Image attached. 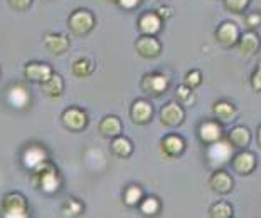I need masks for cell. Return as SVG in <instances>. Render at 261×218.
<instances>
[{
	"label": "cell",
	"instance_id": "1",
	"mask_svg": "<svg viewBox=\"0 0 261 218\" xmlns=\"http://www.w3.org/2000/svg\"><path fill=\"white\" fill-rule=\"evenodd\" d=\"M34 181L44 193H56L61 184V176L51 161L46 160L34 168Z\"/></svg>",
	"mask_w": 261,
	"mask_h": 218
},
{
	"label": "cell",
	"instance_id": "2",
	"mask_svg": "<svg viewBox=\"0 0 261 218\" xmlns=\"http://www.w3.org/2000/svg\"><path fill=\"white\" fill-rule=\"evenodd\" d=\"M0 215L4 218H27L29 216V205L24 195L12 192L5 195L0 205Z\"/></svg>",
	"mask_w": 261,
	"mask_h": 218
},
{
	"label": "cell",
	"instance_id": "3",
	"mask_svg": "<svg viewBox=\"0 0 261 218\" xmlns=\"http://www.w3.org/2000/svg\"><path fill=\"white\" fill-rule=\"evenodd\" d=\"M94 24H96V19H94L91 10H86V9L74 10L68 19L69 30L77 37L88 36V34L94 29Z\"/></svg>",
	"mask_w": 261,
	"mask_h": 218
},
{
	"label": "cell",
	"instance_id": "4",
	"mask_svg": "<svg viewBox=\"0 0 261 218\" xmlns=\"http://www.w3.org/2000/svg\"><path fill=\"white\" fill-rule=\"evenodd\" d=\"M63 119V124L66 130L73 131V133H81L85 128L88 126V114L85 109L76 108V106H71L63 113L61 116Z\"/></svg>",
	"mask_w": 261,
	"mask_h": 218
},
{
	"label": "cell",
	"instance_id": "5",
	"mask_svg": "<svg viewBox=\"0 0 261 218\" xmlns=\"http://www.w3.org/2000/svg\"><path fill=\"white\" fill-rule=\"evenodd\" d=\"M167 87H169V77L165 74H160V72H150V74L143 76L142 79V89L148 96L157 98L167 91Z\"/></svg>",
	"mask_w": 261,
	"mask_h": 218
},
{
	"label": "cell",
	"instance_id": "6",
	"mask_svg": "<svg viewBox=\"0 0 261 218\" xmlns=\"http://www.w3.org/2000/svg\"><path fill=\"white\" fill-rule=\"evenodd\" d=\"M51 74H53L51 66L46 64V63H36V60H32V63H29L24 67L25 79L31 81V82L41 84L46 79H49V76H51Z\"/></svg>",
	"mask_w": 261,
	"mask_h": 218
},
{
	"label": "cell",
	"instance_id": "7",
	"mask_svg": "<svg viewBox=\"0 0 261 218\" xmlns=\"http://www.w3.org/2000/svg\"><path fill=\"white\" fill-rule=\"evenodd\" d=\"M153 116V108L152 104L145 99H137L133 101L130 108V117L135 124H147Z\"/></svg>",
	"mask_w": 261,
	"mask_h": 218
},
{
	"label": "cell",
	"instance_id": "8",
	"mask_svg": "<svg viewBox=\"0 0 261 218\" xmlns=\"http://www.w3.org/2000/svg\"><path fill=\"white\" fill-rule=\"evenodd\" d=\"M182 121H184V109L180 108V104L169 103L160 111V122H162L164 126L175 128L182 124Z\"/></svg>",
	"mask_w": 261,
	"mask_h": 218
},
{
	"label": "cell",
	"instance_id": "9",
	"mask_svg": "<svg viewBox=\"0 0 261 218\" xmlns=\"http://www.w3.org/2000/svg\"><path fill=\"white\" fill-rule=\"evenodd\" d=\"M207 156L213 165H224L231 160L232 156V144L227 141H216L213 143V146L209 148Z\"/></svg>",
	"mask_w": 261,
	"mask_h": 218
},
{
	"label": "cell",
	"instance_id": "10",
	"mask_svg": "<svg viewBox=\"0 0 261 218\" xmlns=\"http://www.w3.org/2000/svg\"><path fill=\"white\" fill-rule=\"evenodd\" d=\"M135 49H137V52L142 55V57L153 59V57H157V55L160 54L162 46H160V42L153 36H142L135 42Z\"/></svg>",
	"mask_w": 261,
	"mask_h": 218
},
{
	"label": "cell",
	"instance_id": "11",
	"mask_svg": "<svg viewBox=\"0 0 261 218\" xmlns=\"http://www.w3.org/2000/svg\"><path fill=\"white\" fill-rule=\"evenodd\" d=\"M44 47L53 55H63L69 49V39L64 34H47L44 36Z\"/></svg>",
	"mask_w": 261,
	"mask_h": 218
},
{
	"label": "cell",
	"instance_id": "12",
	"mask_svg": "<svg viewBox=\"0 0 261 218\" xmlns=\"http://www.w3.org/2000/svg\"><path fill=\"white\" fill-rule=\"evenodd\" d=\"M123 131V124H121L118 116H105L98 124V133L101 134L103 138L113 139L115 136H118Z\"/></svg>",
	"mask_w": 261,
	"mask_h": 218
},
{
	"label": "cell",
	"instance_id": "13",
	"mask_svg": "<svg viewBox=\"0 0 261 218\" xmlns=\"http://www.w3.org/2000/svg\"><path fill=\"white\" fill-rule=\"evenodd\" d=\"M184 148H186L184 139L175 136V134H169V136H165L162 141H160V151H162L167 158H177V156H180Z\"/></svg>",
	"mask_w": 261,
	"mask_h": 218
},
{
	"label": "cell",
	"instance_id": "14",
	"mask_svg": "<svg viewBox=\"0 0 261 218\" xmlns=\"http://www.w3.org/2000/svg\"><path fill=\"white\" fill-rule=\"evenodd\" d=\"M138 29L143 36H155L162 29V19L155 12H145L138 19Z\"/></svg>",
	"mask_w": 261,
	"mask_h": 218
},
{
	"label": "cell",
	"instance_id": "15",
	"mask_svg": "<svg viewBox=\"0 0 261 218\" xmlns=\"http://www.w3.org/2000/svg\"><path fill=\"white\" fill-rule=\"evenodd\" d=\"M41 91L49 98H59L64 92V81L56 72L49 76V79L41 82Z\"/></svg>",
	"mask_w": 261,
	"mask_h": 218
},
{
	"label": "cell",
	"instance_id": "16",
	"mask_svg": "<svg viewBox=\"0 0 261 218\" xmlns=\"http://www.w3.org/2000/svg\"><path fill=\"white\" fill-rule=\"evenodd\" d=\"M216 37L226 47L234 46L238 42V27L234 24H231V22H224V24H221L218 32H216Z\"/></svg>",
	"mask_w": 261,
	"mask_h": 218
},
{
	"label": "cell",
	"instance_id": "17",
	"mask_svg": "<svg viewBox=\"0 0 261 218\" xmlns=\"http://www.w3.org/2000/svg\"><path fill=\"white\" fill-rule=\"evenodd\" d=\"M199 136L204 143L213 144L221 139V126L216 121H204L199 128Z\"/></svg>",
	"mask_w": 261,
	"mask_h": 218
},
{
	"label": "cell",
	"instance_id": "18",
	"mask_svg": "<svg viewBox=\"0 0 261 218\" xmlns=\"http://www.w3.org/2000/svg\"><path fill=\"white\" fill-rule=\"evenodd\" d=\"M209 184H211V188H213L216 193L224 195V193L231 192L232 180H231V176L227 175L226 171H216L214 175H213V178H211Z\"/></svg>",
	"mask_w": 261,
	"mask_h": 218
},
{
	"label": "cell",
	"instance_id": "19",
	"mask_svg": "<svg viewBox=\"0 0 261 218\" xmlns=\"http://www.w3.org/2000/svg\"><path fill=\"white\" fill-rule=\"evenodd\" d=\"M254 166H256V160H254V156L251 153H240L232 160V168L238 173H241V175L251 173L254 170Z\"/></svg>",
	"mask_w": 261,
	"mask_h": 218
},
{
	"label": "cell",
	"instance_id": "20",
	"mask_svg": "<svg viewBox=\"0 0 261 218\" xmlns=\"http://www.w3.org/2000/svg\"><path fill=\"white\" fill-rule=\"evenodd\" d=\"M112 153L115 156H118V158H128V156L132 154L133 151V144L130 139H126L125 136H121V134H118V136H115L112 139Z\"/></svg>",
	"mask_w": 261,
	"mask_h": 218
},
{
	"label": "cell",
	"instance_id": "21",
	"mask_svg": "<svg viewBox=\"0 0 261 218\" xmlns=\"http://www.w3.org/2000/svg\"><path fill=\"white\" fill-rule=\"evenodd\" d=\"M93 71H94V64L88 57L76 59L73 66H71V72H73V76H76L77 79H86L88 76L93 74Z\"/></svg>",
	"mask_w": 261,
	"mask_h": 218
},
{
	"label": "cell",
	"instance_id": "22",
	"mask_svg": "<svg viewBox=\"0 0 261 218\" xmlns=\"http://www.w3.org/2000/svg\"><path fill=\"white\" fill-rule=\"evenodd\" d=\"M61 211H63V216H68V218L80 216V215H83V211H85V205H83L77 198L68 197L64 200L63 206H61Z\"/></svg>",
	"mask_w": 261,
	"mask_h": 218
},
{
	"label": "cell",
	"instance_id": "23",
	"mask_svg": "<svg viewBox=\"0 0 261 218\" xmlns=\"http://www.w3.org/2000/svg\"><path fill=\"white\" fill-rule=\"evenodd\" d=\"M9 103L14 106V108H24V106L29 103V94H27L25 87L22 86H14L9 91Z\"/></svg>",
	"mask_w": 261,
	"mask_h": 218
},
{
	"label": "cell",
	"instance_id": "24",
	"mask_svg": "<svg viewBox=\"0 0 261 218\" xmlns=\"http://www.w3.org/2000/svg\"><path fill=\"white\" fill-rule=\"evenodd\" d=\"M214 114L218 116L219 121L231 122L236 117V108L232 104H229V103L221 101V103H216V106H214Z\"/></svg>",
	"mask_w": 261,
	"mask_h": 218
},
{
	"label": "cell",
	"instance_id": "25",
	"mask_svg": "<svg viewBox=\"0 0 261 218\" xmlns=\"http://www.w3.org/2000/svg\"><path fill=\"white\" fill-rule=\"evenodd\" d=\"M259 47V39L256 34L249 32V34H244V36L241 37V42H240V49L243 54L246 55H251L258 50Z\"/></svg>",
	"mask_w": 261,
	"mask_h": 218
},
{
	"label": "cell",
	"instance_id": "26",
	"mask_svg": "<svg viewBox=\"0 0 261 218\" xmlns=\"http://www.w3.org/2000/svg\"><path fill=\"white\" fill-rule=\"evenodd\" d=\"M229 143L234 148H244L249 143V131L243 126L231 130L229 131Z\"/></svg>",
	"mask_w": 261,
	"mask_h": 218
},
{
	"label": "cell",
	"instance_id": "27",
	"mask_svg": "<svg viewBox=\"0 0 261 218\" xmlns=\"http://www.w3.org/2000/svg\"><path fill=\"white\" fill-rule=\"evenodd\" d=\"M142 197H143L142 188L137 186V184H130L123 193V203L126 206H137L138 203H140Z\"/></svg>",
	"mask_w": 261,
	"mask_h": 218
},
{
	"label": "cell",
	"instance_id": "28",
	"mask_svg": "<svg viewBox=\"0 0 261 218\" xmlns=\"http://www.w3.org/2000/svg\"><path fill=\"white\" fill-rule=\"evenodd\" d=\"M138 205H140V211L147 216L157 215L160 211V201L155 197H148L145 200H140V203Z\"/></svg>",
	"mask_w": 261,
	"mask_h": 218
},
{
	"label": "cell",
	"instance_id": "29",
	"mask_svg": "<svg viewBox=\"0 0 261 218\" xmlns=\"http://www.w3.org/2000/svg\"><path fill=\"white\" fill-rule=\"evenodd\" d=\"M209 213L214 218H227L232 215V208L227 203H224V201H221V203H216L213 208H211Z\"/></svg>",
	"mask_w": 261,
	"mask_h": 218
},
{
	"label": "cell",
	"instance_id": "30",
	"mask_svg": "<svg viewBox=\"0 0 261 218\" xmlns=\"http://www.w3.org/2000/svg\"><path fill=\"white\" fill-rule=\"evenodd\" d=\"M201 81H202V76H201V72H199V71H191L186 76V84L189 87H197L199 84H201Z\"/></svg>",
	"mask_w": 261,
	"mask_h": 218
},
{
	"label": "cell",
	"instance_id": "31",
	"mask_svg": "<svg viewBox=\"0 0 261 218\" xmlns=\"http://www.w3.org/2000/svg\"><path fill=\"white\" fill-rule=\"evenodd\" d=\"M9 5L15 12H25L32 5V0H9Z\"/></svg>",
	"mask_w": 261,
	"mask_h": 218
},
{
	"label": "cell",
	"instance_id": "32",
	"mask_svg": "<svg viewBox=\"0 0 261 218\" xmlns=\"http://www.w3.org/2000/svg\"><path fill=\"white\" fill-rule=\"evenodd\" d=\"M249 0H226V7L232 10V12H241L248 5Z\"/></svg>",
	"mask_w": 261,
	"mask_h": 218
},
{
	"label": "cell",
	"instance_id": "33",
	"mask_svg": "<svg viewBox=\"0 0 261 218\" xmlns=\"http://www.w3.org/2000/svg\"><path fill=\"white\" fill-rule=\"evenodd\" d=\"M177 98H179L180 103H189L192 99V92L189 86H179L177 87Z\"/></svg>",
	"mask_w": 261,
	"mask_h": 218
},
{
	"label": "cell",
	"instance_id": "34",
	"mask_svg": "<svg viewBox=\"0 0 261 218\" xmlns=\"http://www.w3.org/2000/svg\"><path fill=\"white\" fill-rule=\"evenodd\" d=\"M142 0H118V4L121 9H125V10H133V9H137L138 5H140Z\"/></svg>",
	"mask_w": 261,
	"mask_h": 218
},
{
	"label": "cell",
	"instance_id": "35",
	"mask_svg": "<svg viewBox=\"0 0 261 218\" xmlns=\"http://www.w3.org/2000/svg\"><path fill=\"white\" fill-rule=\"evenodd\" d=\"M246 24L249 27H258V25H261V14H258V12L249 14L246 17Z\"/></svg>",
	"mask_w": 261,
	"mask_h": 218
},
{
	"label": "cell",
	"instance_id": "36",
	"mask_svg": "<svg viewBox=\"0 0 261 218\" xmlns=\"http://www.w3.org/2000/svg\"><path fill=\"white\" fill-rule=\"evenodd\" d=\"M253 87L256 89V91H259V89H261V63L258 64V69H256V72H254V76H253Z\"/></svg>",
	"mask_w": 261,
	"mask_h": 218
},
{
	"label": "cell",
	"instance_id": "37",
	"mask_svg": "<svg viewBox=\"0 0 261 218\" xmlns=\"http://www.w3.org/2000/svg\"><path fill=\"white\" fill-rule=\"evenodd\" d=\"M157 15L160 17V19H169V17H172V9H169V7H160L157 10Z\"/></svg>",
	"mask_w": 261,
	"mask_h": 218
},
{
	"label": "cell",
	"instance_id": "38",
	"mask_svg": "<svg viewBox=\"0 0 261 218\" xmlns=\"http://www.w3.org/2000/svg\"><path fill=\"white\" fill-rule=\"evenodd\" d=\"M258 143L261 144V128H259V131H258Z\"/></svg>",
	"mask_w": 261,
	"mask_h": 218
},
{
	"label": "cell",
	"instance_id": "39",
	"mask_svg": "<svg viewBox=\"0 0 261 218\" xmlns=\"http://www.w3.org/2000/svg\"><path fill=\"white\" fill-rule=\"evenodd\" d=\"M108 2H110V4H116L118 0H108Z\"/></svg>",
	"mask_w": 261,
	"mask_h": 218
}]
</instances>
